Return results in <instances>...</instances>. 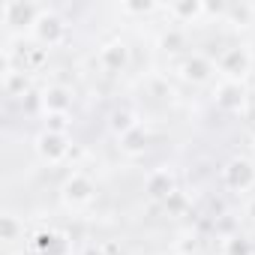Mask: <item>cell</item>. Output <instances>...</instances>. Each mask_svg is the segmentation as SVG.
Masks as SVG:
<instances>
[{
    "instance_id": "6da1fadb",
    "label": "cell",
    "mask_w": 255,
    "mask_h": 255,
    "mask_svg": "<svg viewBox=\"0 0 255 255\" xmlns=\"http://www.w3.org/2000/svg\"><path fill=\"white\" fill-rule=\"evenodd\" d=\"M252 66H255V54L249 45H228L216 57V72L222 75V81H240L243 84L252 75Z\"/></svg>"
},
{
    "instance_id": "7a4b0ae2",
    "label": "cell",
    "mask_w": 255,
    "mask_h": 255,
    "mask_svg": "<svg viewBox=\"0 0 255 255\" xmlns=\"http://www.w3.org/2000/svg\"><path fill=\"white\" fill-rule=\"evenodd\" d=\"M219 180H222V186L231 195H249L255 189V159H249V156H231L222 165Z\"/></svg>"
},
{
    "instance_id": "3957f363",
    "label": "cell",
    "mask_w": 255,
    "mask_h": 255,
    "mask_svg": "<svg viewBox=\"0 0 255 255\" xmlns=\"http://www.w3.org/2000/svg\"><path fill=\"white\" fill-rule=\"evenodd\" d=\"M60 201L66 210H87L96 201V183L84 171H72L60 183Z\"/></svg>"
},
{
    "instance_id": "277c9868",
    "label": "cell",
    "mask_w": 255,
    "mask_h": 255,
    "mask_svg": "<svg viewBox=\"0 0 255 255\" xmlns=\"http://www.w3.org/2000/svg\"><path fill=\"white\" fill-rule=\"evenodd\" d=\"M66 33H69V24H66V18L63 15H57L54 9H48L45 6V12L39 15V21L33 24V30H30V36H33V42L39 45V48H57V45H63L66 42Z\"/></svg>"
},
{
    "instance_id": "5b68a950",
    "label": "cell",
    "mask_w": 255,
    "mask_h": 255,
    "mask_svg": "<svg viewBox=\"0 0 255 255\" xmlns=\"http://www.w3.org/2000/svg\"><path fill=\"white\" fill-rule=\"evenodd\" d=\"M45 12L42 3H33V0H6L0 6V18L9 30H33V24L39 21V15Z\"/></svg>"
},
{
    "instance_id": "8992f818",
    "label": "cell",
    "mask_w": 255,
    "mask_h": 255,
    "mask_svg": "<svg viewBox=\"0 0 255 255\" xmlns=\"http://www.w3.org/2000/svg\"><path fill=\"white\" fill-rule=\"evenodd\" d=\"M33 150H36V156H39L45 165H60V162H66V156L72 153V138H69V135H60V132L42 129V132L33 138Z\"/></svg>"
},
{
    "instance_id": "52a82bcc",
    "label": "cell",
    "mask_w": 255,
    "mask_h": 255,
    "mask_svg": "<svg viewBox=\"0 0 255 255\" xmlns=\"http://www.w3.org/2000/svg\"><path fill=\"white\" fill-rule=\"evenodd\" d=\"M144 192H147L150 201H162V204H168V201L180 192V183H177L174 168H168V165L150 168L147 177H144Z\"/></svg>"
},
{
    "instance_id": "ba28073f",
    "label": "cell",
    "mask_w": 255,
    "mask_h": 255,
    "mask_svg": "<svg viewBox=\"0 0 255 255\" xmlns=\"http://www.w3.org/2000/svg\"><path fill=\"white\" fill-rule=\"evenodd\" d=\"M177 72H180V78L186 81V84H210L213 81V75H219L216 72V60L213 57H207V54H201V51H192V54H186L180 63H177Z\"/></svg>"
},
{
    "instance_id": "9c48e42d",
    "label": "cell",
    "mask_w": 255,
    "mask_h": 255,
    "mask_svg": "<svg viewBox=\"0 0 255 255\" xmlns=\"http://www.w3.org/2000/svg\"><path fill=\"white\" fill-rule=\"evenodd\" d=\"M210 99H213V105H216L222 114H240V111L246 108V102H249V90H246V84H240V81H219V84L213 87Z\"/></svg>"
},
{
    "instance_id": "30bf717a",
    "label": "cell",
    "mask_w": 255,
    "mask_h": 255,
    "mask_svg": "<svg viewBox=\"0 0 255 255\" xmlns=\"http://www.w3.org/2000/svg\"><path fill=\"white\" fill-rule=\"evenodd\" d=\"M96 63H99L102 72H108V75H120V72L129 69V63H132V51H129V45H126L123 39H111V42H105V45L99 48Z\"/></svg>"
},
{
    "instance_id": "8fae6325",
    "label": "cell",
    "mask_w": 255,
    "mask_h": 255,
    "mask_svg": "<svg viewBox=\"0 0 255 255\" xmlns=\"http://www.w3.org/2000/svg\"><path fill=\"white\" fill-rule=\"evenodd\" d=\"M72 102H75V93H72L66 84H45V87L39 90L42 114H45V111H66V114H72Z\"/></svg>"
},
{
    "instance_id": "7c38bea8",
    "label": "cell",
    "mask_w": 255,
    "mask_h": 255,
    "mask_svg": "<svg viewBox=\"0 0 255 255\" xmlns=\"http://www.w3.org/2000/svg\"><path fill=\"white\" fill-rule=\"evenodd\" d=\"M165 12L174 24H198L207 15V3L204 0H174L165 6Z\"/></svg>"
},
{
    "instance_id": "4fadbf2b",
    "label": "cell",
    "mask_w": 255,
    "mask_h": 255,
    "mask_svg": "<svg viewBox=\"0 0 255 255\" xmlns=\"http://www.w3.org/2000/svg\"><path fill=\"white\" fill-rule=\"evenodd\" d=\"M30 87H33V81H30V69H24V66L15 69L12 63L3 66V93H6V96L21 99V96L30 93Z\"/></svg>"
},
{
    "instance_id": "5bb4252c",
    "label": "cell",
    "mask_w": 255,
    "mask_h": 255,
    "mask_svg": "<svg viewBox=\"0 0 255 255\" xmlns=\"http://www.w3.org/2000/svg\"><path fill=\"white\" fill-rule=\"evenodd\" d=\"M33 249L39 255H69V237L63 231L48 228V231H39L33 237Z\"/></svg>"
},
{
    "instance_id": "9a60e30c",
    "label": "cell",
    "mask_w": 255,
    "mask_h": 255,
    "mask_svg": "<svg viewBox=\"0 0 255 255\" xmlns=\"http://www.w3.org/2000/svg\"><path fill=\"white\" fill-rule=\"evenodd\" d=\"M147 144H150V129H147L144 123H141V126H135L132 132H126L123 138H117V147H120V153H123V156H129V159H135V156H144Z\"/></svg>"
},
{
    "instance_id": "2e32d148",
    "label": "cell",
    "mask_w": 255,
    "mask_h": 255,
    "mask_svg": "<svg viewBox=\"0 0 255 255\" xmlns=\"http://www.w3.org/2000/svg\"><path fill=\"white\" fill-rule=\"evenodd\" d=\"M135 126H141V117H138L132 108H126V105H120V108H114V111L108 114V132H111L114 138H123L126 132H132Z\"/></svg>"
},
{
    "instance_id": "e0dca14e",
    "label": "cell",
    "mask_w": 255,
    "mask_h": 255,
    "mask_svg": "<svg viewBox=\"0 0 255 255\" xmlns=\"http://www.w3.org/2000/svg\"><path fill=\"white\" fill-rule=\"evenodd\" d=\"M21 237H24V219L15 216L12 210H3L0 213V240H3L6 246H12Z\"/></svg>"
},
{
    "instance_id": "ac0fdd59",
    "label": "cell",
    "mask_w": 255,
    "mask_h": 255,
    "mask_svg": "<svg viewBox=\"0 0 255 255\" xmlns=\"http://www.w3.org/2000/svg\"><path fill=\"white\" fill-rule=\"evenodd\" d=\"M117 9H120V15H126V18H144V15L159 12L162 6L153 3V0H123Z\"/></svg>"
},
{
    "instance_id": "d6986e66",
    "label": "cell",
    "mask_w": 255,
    "mask_h": 255,
    "mask_svg": "<svg viewBox=\"0 0 255 255\" xmlns=\"http://www.w3.org/2000/svg\"><path fill=\"white\" fill-rule=\"evenodd\" d=\"M252 18H255L252 3H228V9H225V21L234 24V27H249Z\"/></svg>"
},
{
    "instance_id": "ffe728a7",
    "label": "cell",
    "mask_w": 255,
    "mask_h": 255,
    "mask_svg": "<svg viewBox=\"0 0 255 255\" xmlns=\"http://www.w3.org/2000/svg\"><path fill=\"white\" fill-rule=\"evenodd\" d=\"M147 93L156 96V99H162V102H174V99H177V90H174L171 81H168L165 75H159V72L147 78Z\"/></svg>"
},
{
    "instance_id": "44dd1931",
    "label": "cell",
    "mask_w": 255,
    "mask_h": 255,
    "mask_svg": "<svg viewBox=\"0 0 255 255\" xmlns=\"http://www.w3.org/2000/svg\"><path fill=\"white\" fill-rule=\"evenodd\" d=\"M42 123H45L48 132L69 135V129H72V114H66V111H45L42 114Z\"/></svg>"
},
{
    "instance_id": "7402d4cb",
    "label": "cell",
    "mask_w": 255,
    "mask_h": 255,
    "mask_svg": "<svg viewBox=\"0 0 255 255\" xmlns=\"http://www.w3.org/2000/svg\"><path fill=\"white\" fill-rule=\"evenodd\" d=\"M159 48H162L165 54H180V51L186 48V33L177 30V27H168V30L159 36Z\"/></svg>"
},
{
    "instance_id": "603a6c76",
    "label": "cell",
    "mask_w": 255,
    "mask_h": 255,
    "mask_svg": "<svg viewBox=\"0 0 255 255\" xmlns=\"http://www.w3.org/2000/svg\"><path fill=\"white\" fill-rule=\"evenodd\" d=\"M222 255H252V243L240 234H228L222 240Z\"/></svg>"
},
{
    "instance_id": "cb8c5ba5",
    "label": "cell",
    "mask_w": 255,
    "mask_h": 255,
    "mask_svg": "<svg viewBox=\"0 0 255 255\" xmlns=\"http://www.w3.org/2000/svg\"><path fill=\"white\" fill-rule=\"evenodd\" d=\"M171 249H174V255H195V249H198V237H195L192 231H183V234L171 243Z\"/></svg>"
},
{
    "instance_id": "d4e9b609",
    "label": "cell",
    "mask_w": 255,
    "mask_h": 255,
    "mask_svg": "<svg viewBox=\"0 0 255 255\" xmlns=\"http://www.w3.org/2000/svg\"><path fill=\"white\" fill-rule=\"evenodd\" d=\"M78 255H108V252H105V246H102V243H87Z\"/></svg>"
},
{
    "instance_id": "484cf974",
    "label": "cell",
    "mask_w": 255,
    "mask_h": 255,
    "mask_svg": "<svg viewBox=\"0 0 255 255\" xmlns=\"http://www.w3.org/2000/svg\"><path fill=\"white\" fill-rule=\"evenodd\" d=\"M243 213H246V219H249V222H255V195H249V198H246Z\"/></svg>"
},
{
    "instance_id": "4316f807",
    "label": "cell",
    "mask_w": 255,
    "mask_h": 255,
    "mask_svg": "<svg viewBox=\"0 0 255 255\" xmlns=\"http://www.w3.org/2000/svg\"><path fill=\"white\" fill-rule=\"evenodd\" d=\"M249 153H252V159H255V132H252V138H249Z\"/></svg>"
}]
</instances>
